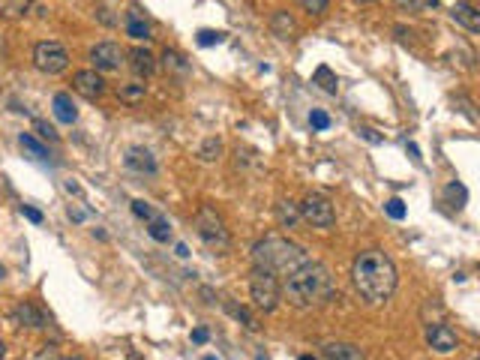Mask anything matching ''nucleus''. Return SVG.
Wrapping results in <instances>:
<instances>
[{
	"label": "nucleus",
	"instance_id": "nucleus-1",
	"mask_svg": "<svg viewBox=\"0 0 480 360\" xmlns=\"http://www.w3.org/2000/svg\"><path fill=\"white\" fill-rule=\"evenodd\" d=\"M352 279L363 300L384 303L396 292L399 273H396V264L390 262V255H384L382 249H363V253H357L352 264Z\"/></svg>",
	"mask_w": 480,
	"mask_h": 360
},
{
	"label": "nucleus",
	"instance_id": "nucleus-2",
	"mask_svg": "<svg viewBox=\"0 0 480 360\" xmlns=\"http://www.w3.org/2000/svg\"><path fill=\"white\" fill-rule=\"evenodd\" d=\"M283 294L292 306L297 309H309V306H322L327 300H333L336 294V285H333V276L322 262H303L297 270L285 276L283 283Z\"/></svg>",
	"mask_w": 480,
	"mask_h": 360
},
{
	"label": "nucleus",
	"instance_id": "nucleus-3",
	"mask_svg": "<svg viewBox=\"0 0 480 360\" xmlns=\"http://www.w3.org/2000/svg\"><path fill=\"white\" fill-rule=\"evenodd\" d=\"M253 262H255V267L270 270V273L288 276L292 270H297L303 262H309V255L297 243H292L288 237L267 234L264 240H258V243L253 246Z\"/></svg>",
	"mask_w": 480,
	"mask_h": 360
},
{
	"label": "nucleus",
	"instance_id": "nucleus-4",
	"mask_svg": "<svg viewBox=\"0 0 480 360\" xmlns=\"http://www.w3.org/2000/svg\"><path fill=\"white\" fill-rule=\"evenodd\" d=\"M195 232H198V237L204 240V246L210 249V253L225 255L228 249H232V234H228L225 223L219 219V213H216L213 207H207V204L198 207V213H195Z\"/></svg>",
	"mask_w": 480,
	"mask_h": 360
},
{
	"label": "nucleus",
	"instance_id": "nucleus-5",
	"mask_svg": "<svg viewBox=\"0 0 480 360\" xmlns=\"http://www.w3.org/2000/svg\"><path fill=\"white\" fill-rule=\"evenodd\" d=\"M249 294H253L258 309H264V313H273V309L279 306V297H283V285H279L276 273L255 267L253 276H249Z\"/></svg>",
	"mask_w": 480,
	"mask_h": 360
},
{
	"label": "nucleus",
	"instance_id": "nucleus-6",
	"mask_svg": "<svg viewBox=\"0 0 480 360\" xmlns=\"http://www.w3.org/2000/svg\"><path fill=\"white\" fill-rule=\"evenodd\" d=\"M33 66L45 75H60L69 66V52L60 43H39L33 48Z\"/></svg>",
	"mask_w": 480,
	"mask_h": 360
},
{
	"label": "nucleus",
	"instance_id": "nucleus-7",
	"mask_svg": "<svg viewBox=\"0 0 480 360\" xmlns=\"http://www.w3.org/2000/svg\"><path fill=\"white\" fill-rule=\"evenodd\" d=\"M300 219H306L313 228H330L336 223V213L324 195H306L300 204Z\"/></svg>",
	"mask_w": 480,
	"mask_h": 360
},
{
	"label": "nucleus",
	"instance_id": "nucleus-8",
	"mask_svg": "<svg viewBox=\"0 0 480 360\" xmlns=\"http://www.w3.org/2000/svg\"><path fill=\"white\" fill-rule=\"evenodd\" d=\"M426 345L433 348V352L438 354H450V352H456L459 348V336H456V330L450 327V324H429L426 327Z\"/></svg>",
	"mask_w": 480,
	"mask_h": 360
},
{
	"label": "nucleus",
	"instance_id": "nucleus-9",
	"mask_svg": "<svg viewBox=\"0 0 480 360\" xmlns=\"http://www.w3.org/2000/svg\"><path fill=\"white\" fill-rule=\"evenodd\" d=\"M123 57H126V52H123V48H120L117 43H96L93 48H90V60H93V66L103 69V73L120 69Z\"/></svg>",
	"mask_w": 480,
	"mask_h": 360
},
{
	"label": "nucleus",
	"instance_id": "nucleus-10",
	"mask_svg": "<svg viewBox=\"0 0 480 360\" xmlns=\"http://www.w3.org/2000/svg\"><path fill=\"white\" fill-rule=\"evenodd\" d=\"M73 87L84 99H99L105 93V82H103V75H99L96 69H82V73H75L73 75Z\"/></svg>",
	"mask_w": 480,
	"mask_h": 360
},
{
	"label": "nucleus",
	"instance_id": "nucleus-11",
	"mask_svg": "<svg viewBox=\"0 0 480 360\" xmlns=\"http://www.w3.org/2000/svg\"><path fill=\"white\" fill-rule=\"evenodd\" d=\"M450 15H453V22H459L465 30H472V33H477V30H480V13L472 3H465V0H453Z\"/></svg>",
	"mask_w": 480,
	"mask_h": 360
},
{
	"label": "nucleus",
	"instance_id": "nucleus-12",
	"mask_svg": "<svg viewBox=\"0 0 480 360\" xmlns=\"http://www.w3.org/2000/svg\"><path fill=\"white\" fill-rule=\"evenodd\" d=\"M126 165L133 168V172H138V174H153L156 172V159L144 147H129L126 150Z\"/></svg>",
	"mask_w": 480,
	"mask_h": 360
},
{
	"label": "nucleus",
	"instance_id": "nucleus-13",
	"mask_svg": "<svg viewBox=\"0 0 480 360\" xmlns=\"http://www.w3.org/2000/svg\"><path fill=\"white\" fill-rule=\"evenodd\" d=\"M322 357L324 360H366L363 352L352 343H324L322 345Z\"/></svg>",
	"mask_w": 480,
	"mask_h": 360
},
{
	"label": "nucleus",
	"instance_id": "nucleus-14",
	"mask_svg": "<svg viewBox=\"0 0 480 360\" xmlns=\"http://www.w3.org/2000/svg\"><path fill=\"white\" fill-rule=\"evenodd\" d=\"M52 108H54V117L60 120V123L73 126L78 120V108H75V103H73V96H69V93H57L52 99Z\"/></svg>",
	"mask_w": 480,
	"mask_h": 360
},
{
	"label": "nucleus",
	"instance_id": "nucleus-15",
	"mask_svg": "<svg viewBox=\"0 0 480 360\" xmlns=\"http://www.w3.org/2000/svg\"><path fill=\"white\" fill-rule=\"evenodd\" d=\"M163 73H165V75H177V78L189 75L186 57L180 54V52H174V48H165V52H163Z\"/></svg>",
	"mask_w": 480,
	"mask_h": 360
},
{
	"label": "nucleus",
	"instance_id": "nucleus-16",
	"mask_svg": "<svg viewBox=\"0 0 480 360\" xmlns=\"http://www.w3.org/2000/svg\"><path fill=\"white\" fill-rule=\"evenodd\" d=\"M129 66H133V73L135 75H153V69H156V63H153V54L147 52V48H133L129 52Z\"/></svg>",
	"mask_w": 480,
	"mask_h": 360
},
{
	"label": "nucleus",
	"instance_id": "nucleus-17",
	"mask_svg": "<svg viewBox=\"0 0 480 360\" xmlns=\"http://www.w3.org/2000/svg\"><path fill=\"white\" fill-rule=\"evenodd\" d=\"M270 30L279 36V39H292L297 33V24H294V18L285 13V9H276L273 18H270Z\"/></svg>",
	"mask_w": 480,
	"mask_h": 360
},
{
	"label": "nucleus",
	"instance_id": "nucleus-18",
	"mask_svg": "<svg viewBox=\"0 0 480 360\" xmlns=\"http://www.w3.org/2000/svg\"><path fill=\"white\" fill-rule=\"evenodd\" d=\"M15 318H18L22 324H27V327H36V330L45 327V315L39 313L33 303H18V306H15Z\"/></svg>",
	"mask_w": 480,
	"mask_h": 360
},
{
	"label": "nucleus",
	"instance_id": "nucleus-19",
	"mask_svg": "<svg viewBox=\"0 0 480 360\" xmlns=\"http://www.w3.org/2000/svg\"><path fill=\"white\" fill-rule=\"evenodd\" d=\"M126 33L133 36V39H150V24L142 18V13H138V9H129V15H126Z\"/></svg>",
	"mask_w": 480,
	"mask_h": 360
},
{
	"label": "nucleus",
	"instance_id": "nucleus-20",
	"mask_svg": "<svg viewBox=\"0 0 480 360\" xmlns=\"http://www.w3.org/2000/svg\"><path fill=\"white\" fill-rule=\"evenodd\" d=\"M147 234L153 237L156 243H168V240H172V223H168L165 216H159V213H156V216L147 223Z\"/></svg>",
	"mask_w": 480,
	"mask_h": 360
},
{
	"label": "nucleus",
	"instance_id": "nucleus-21",
	"mask_svg": "<svg viewBox=\"0 0 480 360\" xmlns=\"http://www.w3.org/2000/svg\"><path fill=\"white\" fill-rule=\"evenodd\" d=\"M276 216H279V225H283V228H294L300 223V204H294V202H279L276 204Z\"/></svg>",
	"mask_w": 480,
	"mask_h": 360
},
{
	"label": "nucleus",
	"instance_id": "nucleus-22",
	"mask_svg": "<svg viewBox=\"0 0 480 360\" xmlns=\"http://www.w3.org/2000/svg\"><path fill=\"white\" fill-rule=\"evenodd\" d=\"M18 144H22V150L30 156V159H36V163H43V159H48V147L45 144H39L33 135H22L18 138Z\"/></svg>",
	"mask_w": 480,
	"mask_h": 360
},
{
	"label": "nucleus",
	"instance_id": "nucleus-23",
	"mask_svg": "<svg viewBox=\"0 0 480 360\" xmlns=\"http://www.w3.org/2000/svg\"><path fill=\"white\" fill-rule=\"evenodd\" d=\"M33 3H36V0H0V15L18 18V15H24Z\"/></svg>",
	"mask_w": 480,
	"mask_h": 360
},
{
	"label": "nucleus",
	"instance_id": "nucleus-24",
	"mask_svg": "<svg viewBox=\"0 0 480 360\" xmlns=\"http://www.w3.org/2000/svg\"><path fill=\"white\" fill-rule=\"evenodd\" d=\"M117 99L120 103H126V105H138L144 99V84H120Z\"/></svg>",
	"mask_w": 480,
	"mask_h": 360
},
{
	"label": "nucleus",
	"instance_id": "nucleus-25",
	"mask_svg": "<svg viewBox=\"0 0 480 360\" xmlns=\"http://www.w3.org/2000/svg\"><path fill=\"white\" fill-rule=\"evenodd\" d=\"M313 78H315V84H322V90H327V93H336V87H339L336 84V75L330 73L327 66H318Z\"/></svg>",
	"mask_w": 480,
	"mask_h": 360
},
{
	"label": "nucleus",
	"instance_id": "nucleus-26",
	"mask_svg": "<svg viewBox=\"0 0 480 360\" xmlns=\"http://www.w3.org/2000/svg\"><path fill=\"white\" fill-rule=\"evenodd\" d=\"M225 306H228V313H232V315H234V318H237V322L243 324V327H249V330H258V322H255V318L246 313L243 306H234V303H225Z\"/></svg>",
	"mask_w": 480,
	"mask_h": 360
},
{
	"label": "nucleus",
	"instance_id": "nucleus-27",
	"mask_svg": "<svg viewBox=\"0 0 480 360\" xmlns=\"http://www.w3.org/2000/svg\"><path fill=\"white\" fill-rule=\"evenodd\" d=\"M219 150H223V144H219L216 138H207V142H204L202 147H198V156H202L204 163H213V159L219 156Z\"/></svg>",
	"mask_w": 480,
	"mask_h": 360
},
{
	"label": "nucleus",
	"instance_id": "nucleus-28",
	"mask_svg": "<svg viewBox=\"0 0 480 360\" xmlns=\"http://www.w3.org/2000/svg\"><path fill=\"white\" fill-rule=\"evenodd\" d=\"M309 126L318 129V133H324V129H330V117H327V112H322V108H313V112H309Z\"/></svg>",
	"mask_w": 480,
	"mask_h": 360
},
{
	"label": "nucleus",
	"instance_id": "nucleus-29",
	"mask_svg": "<svg viewBox=\"0 0 480 360\" xmlns=\"http://www.w3.org/2000/svg\"><path fill=\"white\" fill-rule=\"evenodd\" d=\"M219 43H225V33L223 30H202V33H198V45H219Z\"/></svg>",
	"mask_w": 480,
	"mask_h": 360
},
{
	"label": "nucleus",
	"instance_id": "nucleus-30",
	"mask_svg": "<svg viewBox=\"0 0 480 360\" xmlns=\"http://www.w3.org/2000/svg\"><path fill=\"white\" fill-rule=\"evenodd\" d=\"M297 3L303 6L309 15H322L324 9H327V3H330V0H297Z\"/></svg>",
	"mask_w": 480,
	"mask_h": 360
},
{
	"label": "nucleus",
	"instance_id": "nucleus-31",
	"mask_svg": "<svg viewBox=\"0 0 480 360\" xmlns=\"http://www.w3.org/2000/svg\"><path fill=\"white\" fill-rule=\"evenodd\" d=\"M133 213H135L138 219H147V223H150V219L156 216V210L150 207L147 202H142V198H138V202H133Z\"/></svg>",
	"mask_w": 480,
	"mask_h": 360
},
{
	"label": "nucleus",
	"instance_id": "nucleus-32",
	"mask_svg": "<svg viewBox=\"0 0 480 360\" xmlns=\"http://www.w3.org/2000/svg\"><path fill=\"white\" fill-rule=\"evenodd\" d=\"M387 216L390 219H405V204L399 202V198H390L387 202Z\"/></svg>",
	"mask_w": 480,
	"mask_h": 360
},
{
	"label": "nucleus",
	"instance_id": "nucleus-33",
	"mask_svg": "<svg viewBox=\"0 0 480 360\" xmlns=\"http://www.w3.org/2000/svg\"><path fill=\"white\" fill-rule=\"evenodd\" d=\"M33 360H60L57 345H43V348H39V352L33 354Z\"/></svg>",
	"mask_w": 480,
	"mask_h": 360
},
{
	"label": "nucleus",
	"instance_id": "nucleus-34",
	"mask_svg": "<svg viewBox=\"0 0 480 360\" xmlns=\"http://www.w3.org/2000/svg\"><path fill=\"white\" fill-rule=\"evenodd\" d=\"M33 126H36V133H39V135H43V138H52V142H54V138H57V133H54V126H52V123H45V120H36V123H33Z\"/></svg>",
	"mask_w": 480,
	"mask_h": 360
},
{
	"label": "nucleus",
	"instance_id": "nucleus-35",
	"mask_svg": "<svg viewBox=\"0 0 480 360\" xmlns=\"http://www.w3.org/2000/svg\"><path fill=\"white\" fill-rule=\"evenodd\" d=\"M399 9H405V13H420L423 9V0H396Z\"/></svg>",
	"mask_w": 480,
	"mask_h": 360
},
{
	"label": "nucleus",
	"instance_id": "nucleus-36",
	"mask_svg": "<svg viewBox=\"0 0 480 360\" xmlns=\"http://www.w3.org/2000/svg\"><path fill=\"white\" fill-rule=\"evenodd\" d=\"M360 135H363L369 144H378V142H382V135H378L375 129H369V126H360Z\"/></svg>",
	"mask_w": 480,
	"mask_h": 360
},
{
	"label": "nucleus",
	"instance_id": "nucleus-37",
	"mask_svg": "<svg viewBox=\"0 0 480 360\" xmlns=\"http://www.w3.org/2000/svg\"><path fill=\"white\" fill-rule=\"evenodd\" d=\"M22 213L30 219V223H43V213H39L36 207H30V204H24V207H22Z\"/></svg>",
	"mask_w": 480,
	"mask_h": 360
},
{
	"label": "nucleus",
	"instance_id": "nucleus-38",
	"mask_svg": "<svg viewBox=\"0 0 480 360\" xmlns=\"http://www.w3.org/2000/svg\"><path fill=\"white\" fill-rule=\"evenodd\" d=\"M207 339H210V333H207V330H204V327H195V330H193V343H198V345H204V343H207Z\"/></svg>",
	"mask_w": 480,
	"mask_h": 360
},
{
	"label": "nucleus",
	"instance_id": "nucleus-39",
	"mask_svg": "<svg viewBox=\"0 0 480 360\" xmlns=\"http://www.w3.org/2000/svg\"><path fill=\"white\" fill-rule=\"evenodd\" d=\"M177 255H180V258H186V255H189V249H186V243H177Z\"/></svg>",
	"mask_w": 480,
	"mask_h": 360
},
{
	"label": "nucleus",
	"instance_id": "nucleus-40",
	"mask_svg": "<svg viewBox=\"0 0 480 360\" xmlns=\"http://www.w3.org/2000/svg\"><path fill=\"white\" fill-rule=\"evenodd\" d=\"M408 153H412V156H414V159H417V163H420V150H417V147H414V144H408Z\"/></svg>",
	"mask_w": 480,
	"mask_h": 360
},
{
	"label": "nucleus",
	"instance_id": "nucleus-41",
	"mask_svg": "<svg viewBox=\"0 0 480 360\" xmlns=\"http://www.w3.org/2000/svg\"><path fill=\"white\" fill-rule=\"evenodd\" d=\"M6 357V345H3V339H0V360Z\"/></svg>",
	"mask_w": 480,
	"mask_h": 360
},
{
	"label": "nucleus",
	"instance_id": "nucleus-42",
	"mask_svg": "<svg viewBox=\"0 0 480 360\" xmlns=\"http://www.w3.org/2000/svg\"><path fill=\"white\" fill-rule=\"evenodd\" d=\"M300 360H315V357H313V354H303V357H300Z\"/></svg>",
	"mask_w": 480,
	"mask_h": 360
},
{
	"label": "nucleus",
	"instance_id": "nucleus-43",
	"mask_svg": "<svg viewBox=\"0 0 480 360\" xmlns=\"http://www.w3.org/2000/svg\"><path fill=\"white\" fill-rule=\"evenodd\" d=\"M66 360H84V357H78V354H73V357H66Z\"/></svg>",
	"mask_w": 480,
	"mask_h": 360
},
{
	"label": "nucleus",
	"instance_id": "nucleus-44",
	"mask_svg": "<svg viewBox=\"0 0 480 360\" xmlns=\"http://www.w3.org/2000/svg\"><path fill=\"white\" fill-rule=\"evenodd\" d=\"M3 273H6V270H3V267H0V279H3Z\"/></svg>",
	"mask_w": 480,
	"mask_h": 360
},
{
	"label": "nucleus",
	"instance_id": "nucleus-45",
	"mask_svg": "<svg viewBox=\"0 0 480 360\" xmlns=\"http://www.w3.org/2000/svg\"><path fill=\"white\" fill-rule=\"evenodd\" d=\"M204 360H216V357H204Z\"/></svg>",
	"mask_w": 480,
	"mask_h": 360
},
{
	"label": "nucleus",
	"instance_id": "nucleus-46",
	"mask_svg": "<svg viewBox=\"0 0 480 360\" xmlns=\"http://www.w3.org/2000/svg\"><path fill=\"white\" fill-rule=\"evenodd\" d=\"M258 360H264V357H258Z\"/></svg>",
	"mask_w": 480,
	"mask_h": 360
},
{
	"label": "nucleus",
	"instance_id": "nucleus-47",
	"mask_svg": "<svg viewBox=\"0 0 480 360\" xmlns=\"http://www.w3.org/2000/svg\"><path fill=\"white\" fill-rule=\"evenodd\" d=\"M474 360H477V357H474Z\"/></svg>",
	"mask_w": 480,
	"mask_h": 360
}]
</instances>
